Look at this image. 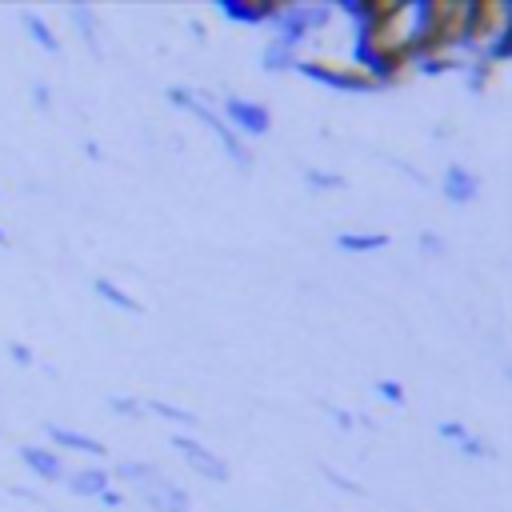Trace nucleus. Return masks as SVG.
I'll use <instances>...</instances> for the list:
<instances>
[{
  "instance_id": "1",
  "label": "nucleus",
  "mask_w": 512,
  "mask_h": 512,
  "mask_svg": "<svg viewBox=\"0 0 512 512\" xmlns=\"http://www.w3.org/2000/svg\"><path fill=\"white\" fill-rule=\"evenodd\" d=\"M164 96H168V104H172V108H180V112H188L192 120H200V124H204V128L216 136V144L224 148V156H228V160H232L240 172H248V168H252V148H248V144H244V140H240V136H236V132H232L224 120H220L216 100H212L208 92L188 88V84H172Z\"/></svg>"
},
{
  "instance_id": "2",
  "label": "nucleus",
  "mask_w": 512,
  "mask_h": 512,
  "mask_svg": "<svg viewBox=\"0 0 512 512\" xmlns=\"http://www.w3.org/2000/svg\"><path fill=\"white\" fill-rule=\"evenodd\" d=\"M328 24H332V4H312V0H304V4H284V0H276V12H272L276 36H272V40H280V44L292 48V52H300V44L312 40L316 32H324Z\"/></svg>"
},
{
  "instance_id": "3",
  "label": "nucleus",
  "mask_w": 512,
  "mask_h": 512,
  "mask_svg": "<svg viewBox=\"0 0 512 512\" xmlns=\"http://www.w3.org/2000/svg\"><path fill=\"white\" fill-rule=\"evenodd\" d=\"M216 112H220V120L248 144V140H256V136H268L272 132V112L260 104V100H248V96H224V100H216Z\"/></svg>"
},
{
  "instance_id": "4",
  "label": "nucleus",
  "mask_w": 512,
  "mask_h": 512,
  "mask_svg": "<svg viewBox=\"0 0 512 512\" xmlns=\"http://www.w3.org/2000/svg\"><path fill=\"white\" fill-rule=\"evenodd\" d=\"M292 72H300L304 80H312V84H320L328 92H376V84L364 72L348 68V64H328V60H304L300 56Z\"/></svg>"
},
{
  "instance_id": "5",
  "label": "nucleus",
  "mask_w": 512,
  "mask_h": 512,
  "mask_svg": "<svg viewBox=\"0 0 512 512\" xmlns=\"http://www.w3.org/2000/svg\"><path fill=\"white\" fill-rule=\"evenodd\" d=\"M172 448L180 452V460L196 472V476H204V480H212V484H228V464H224V456L220 452H212L204 440H196L192 432H172Z\"/></svg>"
},
{
  "instance_id": "6",
  "label": "nucleus",
  "mask_w": 512,
  "mask_h": 512,
  "mask_svg": "<svg viewBox=\"0 0 512 512\" xmlns=\"http://www.w3.org/2000/svg\"><path fill=\"white\" fill-rule=\"evenodd\" d=\"M140 496H144V504H148L152 512H188V508H192L184 484H176V480H168V476L148 480V484L140 488Z\"/></svg>"
},
{
  "instance_id": "7",
  "label": "nucleus",
  "mask_w": 512,
  "mask_h": 512,
  "mask_svg": "<svg viewBox=\"0 0 512 512\" xmlns=\"http://www.w3.org/2000/svg\"><path fill=\"white\" fill-rule=\"evenodd\" d=\"M20 464H24L36 480H48V484L68 476L64 456H60L56 448H48V444H24V448H20Z\"/></svg>"
},
{
  "instance_id": "8",
  "label": "nucleus",
  "mask_w": 512,
  "mask_h": 512,
  "mask_svg": "<svg viewBox=\"0 0 512 512\" xmlns=\"http://www.w3.org/2000/svg\"><path fill=\"white\" fill-rule=\"evenodd\" d=\"M216 12L232 24H272V12H276V0H216Z\"/></svg>"
},
{
  "instance_id": "9",
  "label": "nucleus",
  "mask_w": 512,
  "mask_h": 512,
  "mask_svg": "<svg viewBox=\"0 0 512 512\" xmlns=\"http://www.w3.org/2000/svg\"><path fill=\"white\" fill-rule=\"evenodd\" d=\"M440 188L452 204H472L480 196V176L468 168V164H444V176H440Z\"/></svg>"
},
{
  "instance_id": "10",
  "label": "nucleus",
  "mask_w": 512,
  "mask_h": 512,
  "mask_svg": "<svg viewBox=\"0 0 512 512\" xmlns=\"http://www.w3.org/2000/svg\"><path fill=\"white\" fill-rule=\"evenodd\" d=\"M44 432H48V440H52V448L64 456V452H80V456H104V444L96 440V436H88V432H80V428H64V424H44Z\"/></svg>"
},
{
  "instance_id": "11",
  "label": "nucleus",
  "mask_w": 512,
  "mask_h": 512,
  "mask_svg": "<svg viewBox=\"0 0 512 512\" xmlns=\"http://www.w3.org/2000/svg\"><path fill=\"white\" fill-rule=\"evenodd\" d=\"M64 484H68V492H72V496H80V500H100V496L112 488V472H108V468L88 464V468L68 472V476H64Z\"/></svg>"
},
{
  "instance_id": "12",
  "label": "nucleus",
  "mask_w": 512,
  "mask_h": 512,
  "mask_svg": "<svg viewBox=\"0 0 512 512\" xmlns=\"http://www.w3.org/2000/svg\"><path fill=\"white\" fill-rule=\"evenodd\" d=\"M336 248L348 256H376L388 248V232L380 228H352V232H336Z\"/></svg>"
},
{
  "instance_id": "13",
  "label": "nucleus",
  "mask_w": 512,
  "mask_h": 512,
  "mask_svg": "<svg viewBox=\"0 0 512 512\" xmlns=\"http://www.w3.org/2000/svg\"><path fill=\"white\" fill-rule=\"evenodd\" d=\"M92 292H96V300H104V304H108V308H116V312L144 316V304H140L128 288H120L112 276H96V280H92Z\"/></svg>"
},
{
  "instance_id": "14",
  "label": "nucleus",
  "mask_w": 512,
  "mask_h": 512,
  "mask_svg": "<svg viewBox=\"0 0 512 512\" xmlns=\"http://www.w3.org/2000/svg\"><path fill=\"white\" fill-rule=\"evenodd\" d=\"M20 24H24V32H28V40L40 48V52H48V56H56L60 52V40H56V32H52V24L40 16V12H32V8H24L20 12Z\"/></svg>"
},
{
  "instance_id": "15",
  "label": "nucleus",
  "mask_w": 512,
  "mask_h": 512,
  "mask_svg": "<svg viewBox=\"0 0 512 512\" xmlns=\"http://www.w3.org/2000/svg\"><path fill=\"white\" fill-rule=\"evenodd\" d=\"M68 20L76 24V32H80V40L88 44V52L100 56V24H96V12H92L88 4H72V8H68Z\"/></svg>"
},
{
  "instance_id": "16",
  "label": "nucleus",
  "mask_w": 512,
  "mask_h": 512,
  "mask_svg": "<svg viewBox=\"0 0 512 512\" xmlns=\"http://www.w3.org/2000/svg\"><path fill=\"white\" fill-rule=\"evenodd\" d=\"M296 60H300V52L284 48L280 40H268V44H264V52H260V68H264V72H272V76L292 72V68H296Z\"/></svg>"
},
{
  "instance_id": "17",
  "label": "nucleus",
  "mask_w": 512,
  "mask_h": 512,
  "mask_svg": "<svg viewBox=\"0 0 512 512\" xmlns=\"http://www.w3.org/2000/svg\"><path fill=\"white\" fill-rule=\"evenodd\" d=\"M144 412H152V416H160V420H168L176 428H196V412H188V408H180L172 400H144Z\"/></svg>"
},
{
  "instance_id": "18",
  "label": "nucleus",
  "mask_w": 512,
  "mask_h": 512,
  "mask_svg": "<svg viewBox=\"0 0 512 512\" xmlns=\"http://www.w3.org/2000/svg\"><path fill=\"white\" fill-rule=\"evenodd\" d=\"M112 476H120L124 484H136V488H144L148 480H156V476H160V468H156V464H148V460H120Z\"/></svg>"
},
{
  "instance_id": "19",
  "label": "nucleus",
  "mask_w": 512,
  "mask_h": 512,
  "mask_svg": "<svg viewBox=\"0 0 512 512\" xmlns=\"http://www.w3.org/2000/svg\"><path fill=\"white\" fill-rule=\"evenodd\" d=\"M304 184L312 192H340L344 188V176L340 172H328V168H304Z\"/></svg>"
},
{
  "instance_id": "20",
  "label": "nucleus",
  "mask_w": 512,
  "mask_h": 512,
  "mask_svg": "<svg viewBox=\"0 0 512 512\" xmlns=\"http://www.w3.org/2000/svg\"><path fill=\"white\" fill-rule=\"evenodd\" d=\"M108 408H112L116 416H128V420H144V400H136V396H112V400H108Z\"/></svg>"
},
{
  "instance_id": "21",
  "label": "nucleus",
  "mask_w": 512,
  "mask_h": 512,
  "mask_svg": "<svg viewBox=\"0 0 512 512\" xmlns=\"http://www.w3.org/2000/svg\"><path fill=\"white\" fill-rule=\"evenodd\" d=\"M376 396H380V400H388L392 408H404V400H408L400 380H376Z\"/></svg>"
},
{
  "instance_id": "22",
  "label": "nucleus",
  "mask_w": 512,
  "mask_h": 512,
  "mask_svg": "<svg viewBox=\"0 0 512 512\" xmlns=\"http://www.w3.org/2000/svg\"><path fill=\"white\" fill-rule=\"evenodd\" d=\"M436 432H440V436H444L448 444H456V448H460V444H464V440L472 436V432H468V428H464L460 420H440V424H436Z\"/></svg>"
},
{
  "instance_id": "23",
  "label": "nucleus",
  "mask_w": 512,
  "mask_h": 512,
  "mask_svg": "<svg viewBox=\"0 0 512 512\" xmlns=\"http://www.w3.org/2000/svg\"><path fill=\"white\" fill-rule=\"evenodd\" d=\"M8 356H12V364H20V368H32V364H36V356H32V348H28L24 340H8Z\"/></svg>"
},
{
  "instance_id": "24",
  "label": "nucleus",
  "mask_w": 512,
  "mask_h": 512,
  "mask_svg": "<svg viewBox=\"0 0 512 512\" xmlns=\"http://www.w3.org/2000/svg\"><path fill=\"white\" fill-rule=\"evenodd\" d=\"M324 412L336 420V428H340V432H352V428H356V416H352L348 408H340V404H324Z\"/></svg>"
},
{
  "instance_id": "25",
  "label": "nucleus",
  "mask_w": 512,
  "mask_h": 512,
  "mask_svg": "<svg viewBox=\"0 0 512 512\" xmlns=\"http://www.w3.org/2000/svg\"><path fill=\"white\" fill-rule=\"evenodd\" d=\"M320 472H324V476H328V480H332V484H336V488H340V492H352V496H360V492H364V488H360V484H356V480H348V476H344V472H336V468H328V464H324V468H320Z\"/></svg>"
},
{
  "instance_id": "26",
  "label": "nucleus",
  "mask_w": 512,
  "mask_h": 512,
  "mask_svg": "<svg viewBox=\"0 0 512 512\" xmlns=\"http://www.w3.org/2000/svg\"><path fill=\"white\" fill-rule=\"evenodd\" d=\"M32 104H36L40 112H52V88H48L44 80H32Z\"/></svg>"
},
{
  "instance_id": "27",
  "label": "nucleus",
  "mask_w": 512,
  "mask_h": 512,
  "mask_svg": "<svg viewBox=\"0 0 512 512\" xmlns=\"http://www.w3.org/2000/svg\"><path fill=\"white\" fill-rule=\"evenodd\" d=\"M416 244H420V252H428V256H444V252H448V244H444L436 232H420Z\"/></svg>"
},
{
  "instance_id": "28",
  "label": "nucleus",
  "mask_w": 512,
  "mask_h": 512,
  "mask_svg": "<svg viewBox=\"0 0 512 512\" xmlns=\"http://www.w3.org/2000/svg\"><path fill=\"white\" fill-rule=\"evenodd\" d=\"M460 456H468V460H480V456H488V444H484L480 436H468V440L460 444Z\"/></svg>"
},
{
  "instance_id": "29",
  "label": "nucleus",
  "mask_w": 512,
  "mask_h": 512,
  "mask_svg": "<svg viewBox=\"0 0 512 512\" xmlns=\"http://www.w3.org/2000/svg\"><path fill=\"white\" fill-rule=\"evenodd\" d=\"M392 164H396V168H400L408 180H416V184H428V176H424L420 168H412V164H404V160H392Z\"/></svg>"
},
{
  "instance_id": "30",
  "label": "nucleus",
  "mask_w": 512,
  "mask_h": 512,
  "mask_svg": "<svg viewBox=\"0 0 512 512\" xmlns=\"http://www.w3.org/2000/svg\"><path fill=\"white\" fill-rule=\"evenodd\" d=\"M100 504H104V508H120V504H124V492H116V488H108V492L100 496Z\"/></svg>"
},
{
  "instance_id": "31",
  "label": "nucleus",
  "mask_w": 512,
  "mask_h": 512,
  "mask_svg": "<svg viewBox=\"0 0 512 512\" xmlns=\"http://www.w3.org/2000/svg\"><path fill=\"white\" fill-rule=\"evenodd\" d=\"M12 496H20V500H32V504H44V496H40V492H32V488H12Z\"/></svg>"
},
{
  "instance_id": "32",
  "label": "nucleus",
  "mask_w": 512,
  "mask_h": 512,
  "mask_svg": "<svg viewBox=\"0 0 512 512\" xmlns=\"http://www.w3.org/2000/svg\"><path fill=\"white\" fill-rule=\"evenodd\" d=\"M84 152H88V156H92V160H100V156H104V152H100V144H92V140H88V144H84Z\"/></svg>"
},
{
  "instance_id": "33",
  "label": "nucleus",
  "mask_w": 512,
  "mask_h": 512,
  "mask_svg": "<svg viewBox=\"0 0 512 512\" xmlns=\"http://www.w3.org/2000/svg\"><path fill=\"white\" fill-rule=\"evenodd\" d=\"M0 248H8V232L4 228H0Z\"/></svg>"
}]
</instances>
